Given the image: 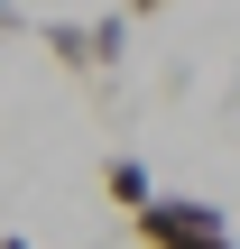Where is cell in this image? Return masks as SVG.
<instances>
[{
	"label": "cell",
	"instance_id": "obj_1",
	"mask_svg": "<svg viewBox=\"0 0 240 249\" xmlns=\"http://www.w3.org/2000/svg\"><path fill=\"white\" fill-rule=\"evenodd\" d=\"M129 222H139L148 249H240L231 222H222V203H194V194H148Z\"/></svg>",
	"mask_w": 240,
	"mask_h": 249
},
{
	"label": "cell",
	"instance_id": "obj_2",
	"mask_svg": "<svg viewBox=\"0 0 240 249\" xmlns=\"http://www.w3.org/2000/svg\"><path fill=\"white\" fill-rule=\"evenodd\" d=\"M46 55H55V65H74V74H102L92 28H74V18H46Z\"/></svg>",
	"mask_w": 240,
	"mask_h": 249
},
{
	"label": "cell",
	"instance_id": "obj_3",
	"mask_svg": "<svg viewBox=\"0 0 240 249\" xmlns=\"http://www.w3.org/2000/svg\"><path fill=\"white\" fill-rule=\"evenodd\" d=\"M102 194H111V203H120V213H139V203H148V194H157V176H148V166H139V157H111V166H102Z\"/></svg>",
	"mask_w": 240,
	"mask_h": 249
},
{
	"label": "cell",
	"instance_id": "obj_4",
	"mask_svg": "<svg viewBox=\"0 0 240 249\" xmlns=\"http://www.w3.org/2000/svg\"><path fill=\"white\" fill-rule=\"evenodd\" d=\"M0 37H18V9H9V0H0Z\"/></svg>",
	"mask_w": 240,
	"mask_h": 249
},
{
	"label": "cell",
	"instance_id": "obj_5",
	"mask_svg": "<svg viewBox=\"0 0 240 249\" xmlns=\"http://www.w3.org/2000/svg\"><path fill=\"white\" fill-rule=\"evenodd\" d=\"M157 9H166V0H129V18H157Z\"/></svg>",
	"mask_w": 240,
	"mask_h": 249
},
{
	"label": "cell",
	"instance_id": "obj_6",
	"mask_svg": "<svg viewBox=\"0 0 240 249\" xmlns=\"http://www.w3.org/2000/svg\"><path fill=\"white\" fill-rule=\"evenodd\" d=\"M0 249H28V240H9V231H0Z\"/></svg>",
	"mask_w": 240,
	"mask_h": 249
}]
</instances>
